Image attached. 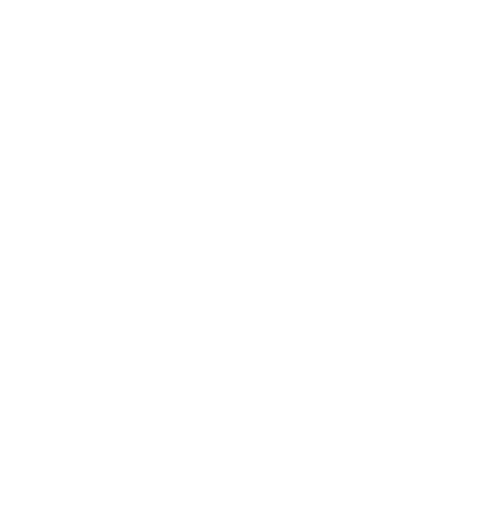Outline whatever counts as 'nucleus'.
<instances>
[]
</instances>
